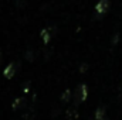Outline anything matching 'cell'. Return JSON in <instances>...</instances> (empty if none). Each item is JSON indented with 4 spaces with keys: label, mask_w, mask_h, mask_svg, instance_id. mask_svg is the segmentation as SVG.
Returning a JSON list of instances; mask_svg holds the SVG:
<instances>
[{
    "label": "cell",
    "mask_w": 122,
    "mask_h": 120,
    "mask_svg": "<svg viewBox=\"0 0 122 120\" xmlns=\"http://www.w3.org/2000/svg\"><path fill=\"white\" fill-rule=\"evenodd\" d=\"M87 85H80L77 89H75V93H74V100H75V105H78V103H81V102H84L85 100V97H87Z\"/></svg>",
    "instance_id": "cell-1"
},
{
    "label": "cell",
    "mask_w": 122,
    "mask_h": 120,
    "mask_svg": "<svg viewBox=\"0 0 122 120\" xmlns=\"http://www.w3.org/2000/svg\"><path fill=\"white\" fill-rule=\"evenodd\" d=\"M17 69H19V64H16V62H10V64H9L6 68H4V72H3V75H4L7 79H10V78H13V76L16 75Z\"/></svg>",
    "instance_id": "cell-2"
},
{
    "label": "cell",
    "mask_w": 122,
    "mask_h": 120,
    "mask_svg": "<svg viewBox=\"0 0 122 120\" xmlns=\"http://www.w3.org/2000/svg\"><path fill=\"white\" fill-rule=\"evenodd\" d=\"M95 10H97V14H101V16L105 14L109 10V0H101V1H98Z\"/></svg>",
    "instance_id": "cell-3"
},
{
    "label": "cell",
    "mask_w": 122,
    "mask_h": 120,
    "mask_svg": "<svg viewBox=\"0 0 122 120\" xmlns=\"http://www.w3.org/2000/svg\"><path fill=\"white\" fill-rule=\"evenodd\" d=\"M24 105H26L24 97H19V99H16V100H14V103H13V109H14V110L21 109V107H24Z\"/></svg>",
    "instance_id": "cell-4"
},
{
    "label": "cell",
    "mask_w": 122,
    "mask_h": 120,
    "mask_svg": "<svg viewBox=\"0 0 122 120\" xmlns=\"http://www.w3.org/2000/svg\"><path fill=\"white\" fill-rule=\"evenodd\" d=\"M41 37H43V41H44V42H48V41H50V38H51L50 28H46V30H43V32H41Z\"/></svg>",
    "instance_id": "cell-5"
},
{
    "label": "cell",
    "mask_w": 122,
    "mask_h": 120,
    "mask_svg": "<svg viewBox=\"0 0 122 120\" xmlns=\"http://www.w3.org/2000/svg\"><path fill=\"white\" fill-rule=\"evenodd\" d=\"M95 120H105V110L104 109H98L97 110V115H95Z\"/></svg>",
    "instance_id": "cell-6"
},
{
    "label": "cell",
    "mask_w": 122,
    "mask_h": 120,
    "mask_svg": "<svg viewBox=\"0 0 122 120\" xmlns=\"http://www.w3.org/2000/svg\"><path fill=\"white\" fill-rule=\"evenodd\" d=\"M65 99H67V100L70 99V92H68V90H67V92H64V96H62V100H65Z\"/></svg>",
    "instance_id": "cell-7"
},
{
    "label": "cell",
    "mask_w": 122,
    "mask_h": 120,
    "mask_svg": "<svg viewBox=\"0 0 122 120\" xmlns=\"http://www.w3.org/2000/svg\"><path fill=\"white\" fill-rule=\"evenodd\" d=\"M0 61H1V55H0Z\"/></svg>",
    "instance_id": "cell-8"
}]
</instances>
